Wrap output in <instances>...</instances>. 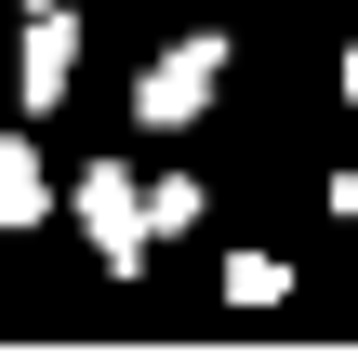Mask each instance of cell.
Segmentation results:
<instances>
[{"instance_id":"cell-1","label":"cell","mask_w":358,"mask_h":358,"mask_svg":"<svg viewBox=\"0 0 358 358\" xmlns=\"http://www.w3.org/2000/svg\"><path fill=\"white\" fill-rule=\"evenodd\" d=\"M226 93V40L199 27V40H173V53H146V80H133V120L146 133H199V106Z\"/></svg>"},{"instance_id":"cell-2","label":"cell","mask_w":358,"mask_h":358,"mask_svg":"<svg viewBox=\"0 0 358 358\" xmlns=\"http://www.w3.org/2000/svg\"><path fill=\"white\" fill-rule=\"evenodd\" d=\"M80 226H93V266H106V279H133V266L159 252V239H146V199H133V173H120V159H93V173H80Z\"/></svg>"},{"instance_id":"cell-3","label":"cell","mask_w":358,"mask_h":358,"mask_svg":"<svg viewBox=\"0 0 358 358\" xmlns=\"http://www.w3.org/2000/svg\"><path fill=\"white\" fill-rule=\"evenodd\" d=\"M66 80H80V13H66V0H27V40H13V93H27V106H66Z\"/></svg>"},{"instance_id":"cell-4","label":"cell","mask_w":358,"mask_h":358,"mask_svg":"<svg viewBox=\"0 0 358 358\" xmlns=\"http://www.w3.org/2000/svg\"><path fill=\"white\" fill-rule=\"evenodd\" d=\"M40 213H53V173L27 133H0V226H40Z\"/></svg>"},{"instance_id":"cell-5","label":"cell","mask_w":358,"mask_h":358,"mask_svg":"<svg viewBox=\"0 0 358 358\" xmlns=\"http://www.w3.org/2000/svg\"><path fill=\"white\" fill-rule=\"evenodd\" d=\"M133 199H146V239H199V213H213V199H199V173H173V186H133Z\"/></svg>"},{"instance_id":"cell-6","label":"cell","mask_w":358,"mask_h":358,"mask_svg":"<svg viewBox=\"0 0 358 358\" xmlns=\"http://www.w3.org/2000/svg\"><path fill=\"white\" fill-rule=\"evenodd\" d=\"M279 292H292L279 252H226V306H279Z\"/></svg>"},{"instance_id":"cell-7","label":"cell","mask_w":358,"mask_h":358,"mask_svg":"<svg viewBox=\"0 0 358 358\" xmlns=\"http://www.w3.org/2000/svg\"><path fill=\"white\" fill-rule=\"evenodd\" d=\"M0 13H27V0H0Z\"/></svg>"}]
</instances>
